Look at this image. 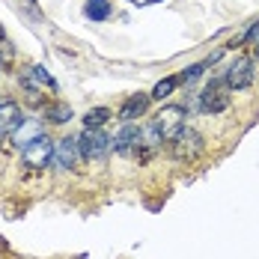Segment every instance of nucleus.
<instances>
[{
	"label": "nucleus",
	"instance_id": "1",
	"mask_svg": "<svg viewBox=\"0 0 259 259\" xmlns=\"http://www.w3.org/2000/svg\"><path fill=\"white\" fill-rule=\"evenodd\" d=\"M51 158H54V140L48 134H42V131L21 146V161L30 170H45L51 164Z\"/></svg>",
	"mask_w": 259,
	"mask_h": 259
},
{
	"label": "nucleus",
	"instance_id": "2",
	"mask_svg": "<svg viewBox=\"0 0 259 259\" xmlns=\"http://www.w3.org/2000/svg\"><path fill=\"white\" fill-rule=\"evenodd\" d=\"M203 134L194 128H185L176 134V137H170V155L176 158V161H194V158L203 152Z\"/></svg>",
	"mask_w": 259,
	"mask_h": 259
},
{
	"label": "nucleus",
	"instance_id": "3",
	"mask_svg": "<svg viewBox=\"0 0 259 259\" xmlns=\"http://www.w3.org/2000/svg\"><path fill=\"white\" fill-rule=\"evenodd\" d=\"M78 146H80V158L93 161V158H104L113 149V137H107L102 128H87L78 137Z\"/></svg>",
	"mask_w": 259,
	"mask_h": 259
},
{
	"label": "nucleus",
	"instance_id": "4",
	"mask_svg": "<svg viewBox=\"0 0 259 259\" xmlns=\"http://www.w3.org/2000/svg\"><path fill=\"white\" fill-rule=\"evenodd\" d=\"M185 107L179 104H167V107H161L155 113V119H152V125L158 128V134L164 137V140H170V137H176L182 128H185Z\"/></svg>",
	"mask_w": 259,
	"mask_h": 259
},
{
	"label": "nucleus",
	"instance_id": "5",
	"mask_svg": "<svg viewBox=\"0 0 259 259\" xmlns=\"http://www.w3.org/2000/svg\"><path fill=\"white\" fill-rule=\"evenodd\" d=\"M227 107H230V87H227V80L221 75V78H214L206 90H203V96H200V110H206V113H224Z\"/></svg>",
	"mask_w": 259,
	"mask_h": 259
},
{
	"label": "nucleus",
	"instance_id": "6",
	"mask_svg": "<svg viewBox=\"0 0 259 259\" xmlns=\"http://www.w3.org/2000/svg\"><path fill=\"white\" fill-rule=\"evenodd\" d=\"M253 78H256V66H253L250 57H238L233 66L224 72V80H227L230 90H247L253 83Z\"/></svg>",
	"mask_w": 259,
	"mask_h": 259
},
{
	"label": "nucleus",
	"instance_id": "7",
	"mask_svg": "<svg viewBox=\"0 0 259 259\" xmlns=\"http://www.w3.org/2000/svg\"><path fill=\"white\" fill-rule=\"evenodd\" d=\"M78 158H80V146H78L75 137H63V140L54 143L51 164L57 167V170H72V167L78 164Z\"/></svg>",
	"mask_w": 259,
	"mask_h": 259
},
{
	"label": "nucleus",
	"instance_id": "8",
	"mask_svg": "<svg viewBox=\"0 0 259 259\" xmlns=\"http://www.w3.org/2000/svg\"><path fill=\"white\" fill-rule=\"evenodd\" d=\"M149 102H152L149 93H134V96H128V99L122 102V107H119V119H122V122L140 119V116L149 110Z\"/></svg>",
	"mask_w": 259,
	"mask_h": 259
},
{
	"label": "nucleus",
	"instance_id": "9",
	"mask_svg": "<svg viewBox=\"0 0 259 259\" xmlns=\"http://www.w3.org/2000/svg\"><path fill=\"white\" fill-rule=\"evenodd\" d=\"M137 143H140V128L134 122H122L119 134L113 137V149L119 155H134L137 152Z\"/></svg>",
	"mask_w": 259,
	"mask_h": 259
},
{
	"label": "nucleus",
	"instance_id": "10",
	"mask_svg": "<svg viewBox=\"0 0 259 259\" xmlns=\"http://www.w3.org/2000/svg\"><path fill=\"white\" fill-rule=\"evenodd\" d=\"M24 125L21 107L15 102H0V134H15Z\"/></svg>",
	"mask_w": 259,
	"mask_h": 259
},
{
	"label": "nucleus",
	"instance_id": "11",
	"mask_svg": "<svg viewBox=\"0 0 259 259\" xmlns=\"http://www.w3.org/2000/svg\"><path fill=\"white\" fill-rule=\"evenodd\" d=\"M18 83H21V90L27 93V99H30V102H33V104H42V93H45V87L36 80V75H33V72H24V75L18 78Z\"/></svg>",
	"mask_w": 259,
	"mask_h": 259
},
{
	"label": "nucleus",
	"instance_id": "12",
	"mask_svg": "<svg viewBox=\"0 0 259 259\" xmlns=\"http://www.w3.org/2000/svg\"><path fill=\"white\" fill-rule=\"evenodd\" d=\"M83 15L90 21H107L110 18V0H87L83 3Z\"/></svg>",
	"mask_w": 259,
	"mask_h": 259
},
{
	"label": "nucleus",
	"instance_id": "13",
	"mask_svg": "<svg viewBox=\"0 0 259 259\" xmlns=\"http://www.w3.org/2000/svg\"><path fill=\"white\" fill-rule=\"evenodd\" d=\"M218 57H221V51L211 54V57H208V60H203V63H194V66H188V69L179 75V83H194V80L200 78L208 66H214V63H218Z\"/></svg>",
	"mask_w": 259,
	"mask_h": 259
},
{
	"label": "nucleus",
	"instance_id": "14",
	"mask_svg": "<svg viewBox=\"0 0 259 259\" xmlns=\"http://www.w3.org/2000/svg\"><path fill=\"white\" fill-rule=\"evenodd\" d=\"M45 119L48 122H54V125H63V122H69L72 119V107L66 102H54L45 107Z\"/></svg>",
	"mask_w": 259,
	"mask_h": 259
},
{
	"label": "nucleus",
	"instance_id": "15",
	"mask_svg": "<svg viewBox=\"0 0 259 259\" xmlns=\"http://www.w3.org/2000/svg\"><path fill=\"white\" fill-rule=\"evenodd\" d=\"M107 119H110V107H93V110L83 113V125L87 128H102Z\"/></svg>",
	"mask_w": 259,
	"mask_h": 259
},
{
	"label": "nucleus",
	"instance_id": "16",
	"mask_svg": "<svg viewBox=\"0 0 259 259\" xmlns=\"http://www.w3.org/2000/svg\"><path fill=\"white\" fill-rule=\"evenodd\" d=\"M176 87H179V78H164V80H158V83H155V90H152L149 96L164 102L167 96H173V93H176Z\"/></svg>",
	"mask_w": 259,
	"mask_h": 259
},
{
	"label": "nucleus",
	"instance_id": "17",
	"mask_svg": "<svg viewBox=\"0 0 259 259\" xmlns=\"http://www.w3.org/2000/svg\"><path fill=\"white\" fill-rule=\"evenodd\" d=\"M241 42H250V45H253V54H259V21H256L253 27H250V30H247V33H244L241 39H235V42L230 45V48H235V45H241Z\"/></svg>",
	"mask_w": 259,
	"mask_h": 259
},
{
	"label": "nucleus",
	"instance_id": "18",
	"mask_svg": "<svg viewBox=\"0 0 259 259\" xmlns=\"http://www.w3.org/2000/svg\"><path fill=\"white\" fill-rule=\"evenodd\" d=\"M30 72L36 75V80H39L42 87H48V90H57V80H54L51 75H48V69H45V66H33Z\"/></svg>",
	"mask_w": 259,
	"mask_h": 259
},
{
	"label": "nucleus",
	"instance_id": "19",
	"mask_svg": "<svg viewBox=\"0 0 259 259\" xmlns=\"http://www.w3.org/2000/svg\"><path fill=\"white\" fill-rule=\"evenodd\" d=\"M134 6H152V3H164V0H131Z\"/></svg>",
	"mask_w": 259,
	"mask_h": 259
},
{
	"label": "nucleus",
	"instance_id": "20",
	"mask_svg": "<svg viewBox=\"0 0 259 259\" xmlns=\"http://www.w3.org/2000/svg\"><path fill=\"white\" fill-rule=\"evenodd\" d=\"M3 66H6V57H3V54H0V72H3Z\"/></svg>",
	"mask_w": 259,
	"mask_h": 259
},
{
	"label": "nucleus",
	"instance_id": "21",
	"mask_svg": "<svg viewBox=\"0 0 259 259\" xmlns=\"http://www.w3.org/2000/svg\"><path fill=\"white\" fill-rule=\"evenodd\" d=\"M0 42H3V24H0Z\"/></svg>",
	"mask_w": 259,
	"mask_h": 259
},
{
	"label": "nucleus",
	"instance_id": "22",
	"mask_svg": "<svg viewBox=\"0 0 259 259\" xmlns=\"http://www.w3.org/2000/svg\"><path fill=\"white\" fill-rule=\"evenodd\" d=\"M3 137H6V134H0V143H3Z\"/></svg>",
	"mask_w": 259,
	"mask_h": 259
}]
</instances>
